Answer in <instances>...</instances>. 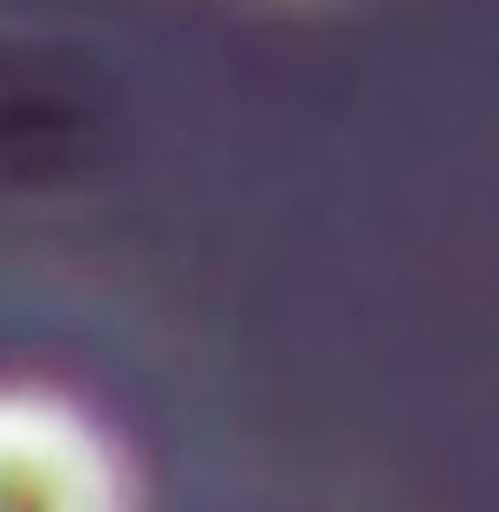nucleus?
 Masks as SVG:
<instances>
[{
    "label": "nucleus",
    "mask_w": 499,
    "mask_h": 512,
    "mask_svg": "<svg viewBox=\"0 0 499 512\" xmlns=\"http://www.w3.org/2000/svg\"><path fill=\"white\" fill-rule=\"evenodd\" d=\"M0 512H130L124 474L85 415L0 396Z\"/></svg>",
    "instance_id": "obj_1"
}]
</instances>
